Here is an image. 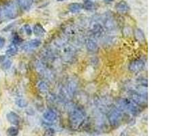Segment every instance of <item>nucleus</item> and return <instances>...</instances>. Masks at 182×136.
I'll return each mask as SVG.
<instances>
[{"instance_id": "f257e3e1", "label": "nucleus", "mask_w": 182, "mask_h": 136, "mask_svg": "<svg viewBox=\"0 0 182 136\" xmlns=\"http://www.w3.org/2000/svg\"><path fill=\"white\" fill-rule=\"evenodd\" d=\"M19 15V7L17 3L8 2L0 6V20L14 19Z\"/></svg>"}, {"instance_id": "f03ea898", "label": "nucleus", "mask_w": 182, "mask_h": 136, "mask_svg": "<svg viewBox=\"0 0 182 136\" xmlns=\"http://www.w3.org/2000/svg\"><path fill=\"white\" fill-rule=\"evenodd\" d=\"M85 113L78 107H73L69 112V123L72 129H77L83 124L85 119Z\"/></svg>"}, {"instance_id": "7ed1b4c3", "label": "nucleus", "mask_w": 182, "mask_h": 136, "mask_svg": "<svg viewBox=\"0 0 182 136\" xmlns=\"http://www.w3.org/2000/svg\"><path fill=\"white\" fill-rule=\"evenodd\" d=\"M119 109L121 110H126L134 116H137L141 113L140 106L137 105L132 100L126 98H121L117 101Z\"/></svg>"}, {"instance_id": "20e7f679", "label": "nucleus", "mask_w": 182, "mask_h": 136, "mask_svg": "<svg viewBox=\"0 0 182 136\" xmlns=\"http://www.w3.org/2000/svg\"><path fill=\"white\" fill-rule=\"evenodd\" d=\"M122 112L119 108H113L110 111L108 115V119L110 124L113 127L119 126L122 120Z\"/></svg>"}, {"instance_id": "39448f33", "label": "nucleus", "mask_w": 182, "mask_h": 136, "mask_svg": "<svg viewBox=\"0 0 182 136\" xmlns=\"http://www.w3.org/2000/svg\"><path fill=\"white\" fill-rule=\"evenodd\" d=\"M130 97L132 101L138 106H142L147 104V97H145L143 94L137 91H132L130 93Z\"/></svg>"}, {"instance_id": "423d86ee", "label": "nucleus", "mask_w": 182, "mask_h": 136, "mask_svg": "<svg viewBox=\"0 0 182 136\" xmlns=\"http://www.w3.org/2000/svg\"><path fill=\"white\" fill-rule=\"evenodd\" d=\"M145 61L142 59H135L132 61L128 68L132 72H139L144 69Z\"/></svg>"}, {"instance_id": "0eeeda50", "label": "nucleus", "mask_w": 182, "mask_h": 136, "mask_svg": "<svg viewBox=\"0 0 182 136\" xmlns=\"http://www.w3.org/2000/svg\"><path fill=\"white\" fill-rule=\"evenodd\" d=\"M117 11L121 14H126L130 10V6L125 1H121L115 6Z\"/></svg>"}, {"instance_id": "6e6552de", "label": "nucleus", "mask_w": 182, "mask_h": 136, "mask_svg": "<svg viewBox=\"0 0 182 136\" xmlns=\"http://www.w3.org/2000/svg\"><path fill=\"white\" fill-rule=\"evenodd\" d=\"M7 119H8L10 123L15 125H19L21 122L20 116L14 112H10L7 114Z\"/></svg>"}, {"instance_id": "1a4fd4ad", "label": "nucleus", "mask_w": 182, "mask_h": 136, "mask_svg": "<svg viewBox=\"0 0 182 136\" xmlns=\"http://www.w3.org/2000/svg\"><path fill=\"white\" fill-rule=\"evenodd\" d=\"M34 0H16V3L21 9L28 10L31 8Z\"/></svg>"}, {"instance_id": "9d476101", "label": "nucleus", "mask_w": 182, "mask_h": 136, "mask_svg": "<svg viewBox=\"0 0 182 136\" xmlns=\"http://www.w3.org/2000/svg\"><path fill=\"white\" fill-rule=\"evenodd\" d=\"M43 118L48 122H53L57 119V114L53 110H48L44 112Z\"/></svg>"}, {"instance_id": "9b49d317", "label": "nucleus", "mask_w": 182, "mask_h": 136, "mask_svg": "<svg viewBox=\"0 0 182 136\" xmlns=\"http://www.w3.org/2000/svg\"><path fill=\"white\" fill-rule=\"evenodd\" d=\"M41 44V41L38 39H34V40H31L30 42H28L27 44L25 45V49L26 50H31L36 48Z\"/></svg>"}, {"instance_id": "f8f14e48", "label": "nucleus", "mask_w": 182, "mask_h": 136, "mask_svg": "<svg viewBox=\"0 0 182 136\" xmlns=\"http://www.w3.org/2000/svg\"><path fill=\"white\" fill-rule=\"evenodd\" d=\"M86 47L88 50V51L94 52L98 51V44L94 40H91V39H88L86 41Z\"/></svg>"}, {"instance_id": "ddd939ff", "label": "nucleus", "mask_w": 182, "mask_h": 136, "mask_svg": "<svg viewBox=\"0 0 182 136\" xmlns=\"http://www.w3.org/2000/svg\"><path fill=\"white\" fill-rule=\"evenodd\" d=\"M33 32L34 35H36V36H43L46 34V31L44 27L40 23L35 25V26L34 27Z\"/></svg>"}, {"instance_id": "4468645a", "label": "nucleus", "mask_w": 182, "mask_h": 136, "mask_svg": "<svg viewBox=\"0 0 182 136\" xmlns=\"http://www.w3.org/2000/svg\"><path fill=\"white\" fill-rule=\"evenodd\" d=\"M91 31L94 35H100L103 31V28L102 25L98 23H94L92 24L91 25Z\"/></svg>"}, {"instance_id": "2eb2a0df", "label": "nucleus", "mask_w": 182, "mask_h": 136, "mask_svg": "<svg viewBox=\"0 0 182 136\" xmlns=\"http://www.w3.org/2000/svg\"><path fill=\"white\" fill-rule=\"evenodd\" d=\"M134 35L136 38L137 40L140 43L145 42V36L144 32L142 31L141 29H137L134 31Z\"/></svg>"}, {"instance_id": "dca6fc26", "label": "nucleus", "mask_w": 182, "mask_h": 136, "mask_svg": "<svg viewBox=\"0 0 182 136\" xmlns=\"http://www.w3.org/2000/svg\"><path fill=\"white\" fill-rule=\"evenodd\" d=\"M68 8L70 11L72 13H77L78 12H80L82 10V8H83V6H82L81 3H73L70 4Z\"/></svg>"}, {"instance_id": "f3484780", "label": "nucleus", "mask_w": 182, "mask_h": 136, "mask_svg": "<svg viewBox=\"0 0 182 136\" xmlns=\"http://www.w3.org/2000/svg\"><path fill=\"white\" fill-rule=\"evenodd\" d=\"M17 51H18L17 46L12 43V44L10 45L9 46V48H8V50H7L6 54L10 56H12V55H16Z\"/></svg>"}, {"instance_id": "a211bd4d", "label": "nucleus", "mask_w": 182, "mask_h": 136, "mask_svg": "<svg viewBox=\"0 0 182 136\" xmlns=\"http://www.w3.org/2000/svg\"><path fill=\"white\" fill-rule=\"evenodd\" d=\"M95 4L94 2H92L90 0H86L83 3V8L87 10H93L95 9Z\"/></svg>"}, {"instance_id": "6ab92c4d", "label": "nucleus", "mask_w": 182, "mask_h": 136, "mask_svg": "<svg viewBox=\"0 0 182 136\" xmlns=\"http://www.w3.org/2000/svg\"><path fill=\"white\" fill-rule=\"evenodd\" d=\"M19 131L15 127H10L7 130V135L8 136H16L19 135Z\"/></svg>"}, {"instance_id": "aec40b11", "label": "nucleus", "mask_w": 182, "mask_h": 136, "mask_svg": "<svg viewBox=\"0 0 182 136\" xmlns=\"http://www.w3.org/2000/svg\"><path fill=\"white\" fill-rule=\"evenodd\" d=\"M38 88L39 90H40L42 93L46 92L49 89L47 84L43 81H41V82H39V83L38 84Z\"/></svg>"}, {"instance_id": "412c9836", "label": "nucleus", "mask_w": 182, "mask_h": 136, "mask_svg": "<svg viewBox=\"0 0 182 136\" xmlns=\"http://www.w3.org/2000/svg\"><path fill=\"white\" fill-rule=\"evenodd\" d=\"M104 23H105V27L108 29H111L114 27L113 21L110 17H105Z\"/></svg>"}, {"instance_id": "4be33fe9", "label": "nucleus", "mask_w": 182, "mask_h": 136, "mask_svg": "<svg viewBox=\"0 0 182 136\" xmlns=\"http://www.w3.org/2000/svg\"><path fill=\"white\" fill-rule=\"evenodd\" d=\"M16 104L19 106L21 108H24V107H26L27 106V102L23 99H18L16 101Z\"/></svg>"}, {"instance_id": "5701e85b", "label": "nucleus", "mask_w": 182, "mask_h": 136, "mask_svg": "<svg viewBox=\"0 0 182 136\" xmlns=\"http://www.w3.org/2000/svg\"><path fill=\"white\" fill-rule=\"evenodd\" d=\"M55 135V131L52 128H49L46 129L44 133L43 136H54Z\"/></svg>"}, {"instance_id": "b1692460", "label": "nucleus", "mask_w": 182, "mask_h": 136, "mask_svg": "<svg viewBox=\"0 0 182 136\" xmlns=\"http://www.w3.org/2000/svg\"><path fill=\"white\" fill-rule=\"evenodd\" d=\"M11 65H12L11 61H10V60H6V61L3 62V63L2 64V67L3 68V69L7 70V69H8V68L10 67Z\"/></svg>"}, {"instance_id": "393cba45", "label": "nucleus", "mask_w": 182, "mask_h": 136, "mask_svg": "<svg viewBox=\"0 0 182 136\" xmlns=\"http://www.w3.org/2000/svg\"><path fill=\"white\" fill-rule=\"evenodd\" d=\"M24 29L25 31H26L27 35H31L32 34V32H33L31 30V27L29 25H26L24 26Z\"/></svg>"}, {"instance_id": "a878e982", "label": "nucleus", "mask_w": 182, "mask_h": 136, "mask_svg": "<svg viewBox=\"0 0 182 136\" xmlns=\"http://www.w3.org/2000/svg\"><path fill=\"white\" fill-rule=\"evenodd\" d=\"M21 42H22V40L20 38V37L18 35H15V36H14V38H13V44H19V43H21Z\"/></svg>"}, {"instance_id": "bb28decb", "label": "nucleus", "mask_w": 182, "mask_h": 136, "mask_svg": "<svg viewBox=\"0 0 182 136\" xmlns=\"http://www.w3.org/2000/svg\"><path fill=\"white\" fill-rule=\"evenodd\" d=\"M5 44V40L2 37H0V48H2Z\"/></svg>"}, {"instance_id": "cd10ccee", "label": "nucleus", "mask_w": 182, "mask_h": 136, "mask_svg": "<svg viewBox=\"0 0 182 136\" xmlns=\"http://www.w3.org/2000/svg\"><path fill=\"white\" fill-rule=\"evenodd\" d=\"M4 57L3 56H1L0 57V62H2V61H4Z\"/></svg>"}, {"instance_id": "c85d7f7f", "label": "nucleus", "mask_w": 182, "mask_h": 136, "mask_svg": "<svg viewBox=\"0 0 182 136\" xmlns=\"http://www.w3.org/2000/svg\"><path fill=\"white\" fill-rule=\"evenodd\" d=\"M105 1L106 2H112L113 0H105Z\"/></svg>"}, {"instance_id": "c756f323", "label": "nucleus", "mask_w": 182, "mask_h": 136, "mask_svg": "<svg viewBox=\"0 0 182 136\" xmlns=\"http://www.w3.org/2000/svg\"><path fill=\"white\" fill-rule=\"evenodd\" d=\"M57 1H58V2H63V1H65V0H57Z\"/></svg>"}]
</instances>
